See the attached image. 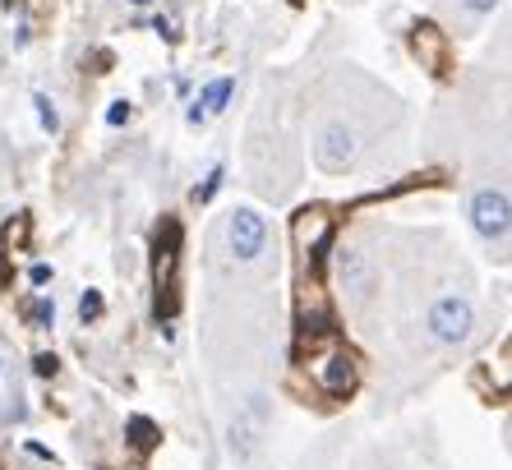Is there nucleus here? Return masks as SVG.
I'll use <instances>...</instances> for the list:
<instances>
[{
	"mask_svg": "<svg viewBox=\"0 0 512 470\" xmlns=\"http://www.w3.org/2000/svg\"><path fill=\"white\" fill-rule=\"evenodd\" d=\"M425 332L429 341L439 346H462L471 332H476V305L466 295H439L425 314Z\"/></svg>",
	"mask_w": 512,
	"mask_h": 470,
	"instance_id": "1",
	"label": "nucleus"
},
{
	"mask_svg": "<svg viewBox=\"0 0 512 470\" xmlns=\"http://www.w3.org/2000/svg\"><path fill=\"white\" fill-rule=\"evenodd\" d=\"M356 157H360V130L346 125V120H328L319 130V139H314V162H319V171L342 176V171L356 166Z\"/></svg>",
	"mask_w": 512,
	"mask_h": 470,
	"instance_id": "2",
	"label": "nucleus"
},
{
	"mask_svg": "<svg viewBox=\"0 0 512 470\" xmlns=\"http://www.w3.org/2000/svg\"><path fill=\"white\" fill-rule=\"evenodd\" d=\"M130 429H134V434H130L134 447H148V443H153V424H148V420H134Z\"/></svg>",
	"mask_w": 512,
	"mask_h": 470,
	"instance_id": "12",
	"label": "nucleus"
},
{
	"mask_svg": "<svg viewBox=\"0 0 512 470\" xmlns=\"http://www.w3.org/2000/svg\"><path fill=\"white\" fill-rule=\"evenodd\" d=\"M231 93H236V79H217V83H208L199 93V102L190 106V125H199V120H208V116H217L222 106L231 102Z\"/></svg>",
	"mask_w": 512,
	"mask_h": 470,
	"instance_id": "6",
	"label": "nucleus"
},
{
	"mask_svg": "<svg viewBox=\"0 0 512 470\" xmlns=\"http://www.w3.org/2000/svg\"><path fill=\"white\" fill-rule=\"evenodd\" d=\"M33 102H37V116H42V130H51V134H56V130H60V116H56V111H51V106H47V97H33Z\"/></svg>",
	"mask_w": 512,
	"mask_h": 470,
	"instance_id": "10",
	"label": "nucleus"
},
{
	"mask_svg": "<svg viewBox=\"0 0 512 470\" xmlns=\"http://www.w3.org/2000/svg\"><path fill=\"white\" fill-rule=\"evenodd\" d=\"M319 383L328 392H346V388H351V360H346V355H328V365H323Z\"/></svg>",
	"mask_w": 512,
	"mask_h": 470,
	"instance_id": "7",
	"label": "nucleus"
},
{
	"mask_svg": "<svg viewBox=\"0 0 512 470\" xmlns=\"http://www.w3.org/2000/svg\"><path fill=\"white\" fill-rule=\"evenodd\" d=\"M337 277H342V291H351V300H370L374 272L356 249H342V254H337Z\"/></svg>",
	"mask_w": 512,
	"mask_h": 470,
	"instance_id": "5",
	"label": "nucleus"
},
{
	"mask_svg": "<svg viewBox=\"0 0 512 470\" xmlns=\"http://www.w3.org/2000/svg\"><path fill=\"white\" fill-rule=\"evenodd\" d=\"M37 328H51V318H56V305H37Z\"/></svg>",
	"mask_w": 512,
	"mask_h": 470,
	"instance_id": "13",
	"label": "nucleus"
},
{
	"mask_svg": "<svg viewBox=\"0 0 512 470\" xmlns=\"http://www.w3.org/2000/svg\"><path fill=\"white\" fill-rule=\"evenodd\" d=\"M37 374H42V378L56 374V355H37Z\"/></svg>",
	"mask_w": 512,
	"mask_h": 470,
	"instance_id": "14",
	"label": "nucleus"
},
{
	"mask_svg": "<svg viewBox=\"0 0 512 470\" xmlns=\"http://www.w3.org/2000/svg\"><path fill=\"white\" fill-rule=\"evenodd\" d=\"M508 222L512 217H508V194H503V189L485 185L471 194V226L480 231V240L503 245V240H508Z\"/></svg>",
	"mask_w": 512,
	"mask_h": 470,
	"instance_id": "3",
	"label": "nucleus"
},
{
	"mask_svg": "<svg viewBox=\"0 0 512 470\" xmlns=\"http://www.w3.org/2000/svg\"><path fill=\"white\" fill-rule=\"evenodd\" d=\"M134 5H148V0H134Z\"/></svg>",
	"mask_w": 512,
	"mask_h": 470,
	"instance_id": "16",
	"label": "nucleus"
},
{
	"mask_svg": "<svg viewBox=\"0 0 512 470\" xmlns=\"http://www.w3.org/2000/svg\"><path fill=\"white\" fill-rule=\"evenodd\" d=\"M79 314H84V323H88V318H97V314H102V295H97V291H88L84 300H79Z\"/></svg>",
	"mask_w": 512,
	"mask_h": 470,
	"instance_id": "11",
	"label": "nucleus"
},
{
	"mask_svg": "<svg viewBox=\"0 0 512 470\" xmlns=\"http://www.w3.org/2000/svg\"><path fill=\"white\" fill-rule=\"evenodd\" d=\"M107 120H111V125H125V120H130V106H120V102H116V106H111V116H107Z\"/></svg>",
	"mask_w": 512,
	"mask_h": 470,
	"instance_id": "15",
	"label": "nucleus"
},
{
	"mask_svg": "<svg viewBox=\"0 0 512 470\" xmlns=\"http://www.w3.org/2000/svg\"><path fill=\"white\" fill-rule=\"evenodd\" d=\"M457 5H462V10L471 14V19H485V14L499 10V0H457Z\"/></svg>",
	"mask_w": 512,
	"mask_h": 470,
	"instance_id": "9",
	"label": "nucleus"
},
{
	"mask_svg": "<svg viewBox=\"0 0 512 470\" xmlns=\"http://www.w3.org/2000/svg\"><path fill=\"white\" fill-rule=\"evenodd\" d=\"M254 424L245 420V415H240L236 424H231V452H236V461H250V452H254Z\"/></svg>",
	"mask_w": 512,
	"mask_h": 470,
	"instance_id": "8",
	"label": "nucleus"
},
{
	"mask_svg": "<svg viewBox=\"0 0 512 470\" xmlns=\"http://www.w3.org/2000/svg\"><path fill=\"white\" fill-rule=\"evenodd\" d=\"M227 249L240 263H254L268 249V226H263V217L254 208H236L227 217Z\"/></svg>",
	"mask_w": 512,
	"mask_h": 470,
	"instance_id": "4",
	"label": "nucleus"
}]
</instances>
